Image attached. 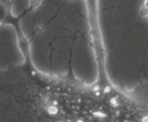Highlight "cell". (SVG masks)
<instances>
[{
    "mask_svg": "<svg viewBox=\"0 0 148 122\" xmlns=\"http://www.w3.org/2000/svg\"><path fill=\"white\" fill-rule=\"evenodd\" d=\"M8 7L4 2H0V23H3L5 21L8 14Z\"/></svg>",
    "mask_w": 148,
    "mask_h": 122,
    "instance_id": "obj_1",
    "label": "cell"
},
{
    "mask_svg": "<svg viewBox=\"0 0 148 122\" xmlns=\"http://www.w3.org/2000/svg\"><path fill=\"white\" fill-rule=\"evenodd\" d=\"M141 122H148V115H145L142 117Z\"/></svg>",
    "mask_w": 148,
    "mask_h": 122,
    "instance_id": "obj_2",
    "label": "cell"
}]
</instances>
